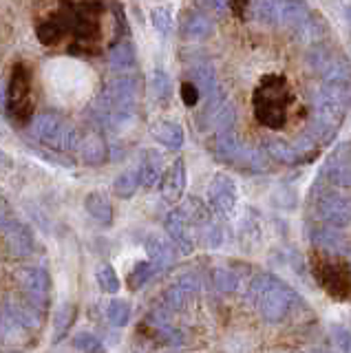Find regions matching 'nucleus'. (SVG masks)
Masks as SVG:
<instances>
[{"label":"nucleus","instance_id":"f257e3e1","mask_svg":"<svg viewBox=\"0 0 351 353\" xmlns=\"http://www.w3.org/2000/svg\"><path fill=\"white\" fill-rule=\"evenodd\" d=\"M250 301L257 305L259 314L268 320V323H283L285 318L292 314L296 303H301L299 294L292 287L281 281L274 274H257L250 283Z\"/></svg>","mask_w":351,"mask_h":353},{"label":"nucleus","instance_id":"f03ea898","mask_svg":"<svg viewBox=\"0 0 351 353\" xmlns=\"http://www.w3.org/2000/svg\"><path fill=\"white\" fill-rule=\"evenodd\" d=\"M292 102L294 95L283 77H265L254 91V115L259 124L272 130H281L288 124V110Z\"/></svg>","mask_w":351,"mask_h":353},{"label":"nucleus","instance_id":"7ed1b4c3","mask_svg":"<svg viewBox=\"0 0 351 353\" xmlns=\"http://www.w3.org/2000/svg\"><path fill=\"white\" fill-rule=\"evenodd\" d=\"M212 154L223 163L234 165V168L248 170V172H265L270 170V157L268 152H261L252 146H245L234 130H221L217 132L210 143Z\"/></svg>","mask_w":351,"mask_h":353},{"label":"nucleus","instance_id":"20e7f679","mask_svg":"<svg viewBox=\"0 0 351 353\" xmlns=\"http://www.w3.org/2000/svg\"><path fill=\"white\" fill-rule=\"evenodd\" d=\"M29 130L40 143H47V146L60 152H78L82 141V132L71 126L62 115L51 113V110L31 119Z\"/></svg>","mask_w":351,"mask_h":353},{"label":"nucleus","instance_id":"39448f33","mask_svg":"<svg viewBox=\"0 0 351 353\" xmlns=\"http://www.w3.org/2000/svg\"><path fill=\"white\" fill-rule=\"evenodd\" d=\"M7 115L14 121H27L34 113V97H31V73L27 64H14L12 75L7 82V97H5Z\"/></svg>","mask_w":351,"mask_h":353},{"label":"nucleus","instance_id":"423d86ee","mask_svg":"<svg viewBox=\"0 0 351 353\" xmlns=\"http://www.w3.org/2000/svg\"><path fill=\"white\" fill-rule=\"evenodd\" d=\"M307 64L323 82H351V66L343 53L325 44H312L307 51Z\"/></svg>","mask_w":351,"mask_h":353},{"label":"nucleus","instance_id":"0eeeda50","mask_svg":"<svg viewBox=\"0 0 351 353\" xmlns=\"http://www.w3.org/2000/svg\"><path fill=\"white\" fill-rule=\"evenodd\" d=\"M316 214L325 225L343 230L351 225V199L325 190L316 196Z\"/></svg>","mask_w":351,"mask_h":353},{"label":"nucleus","instance_id":"6e6552de","mask_svg":"<svg viewBox=\"0 0 351 353\" xmlns=\"http://www.w3.org/2000/svg\"><path fill=\"white\" fill-rule=\"evenodd\" d=\"M208 201H210L217 214H221V216L234 214L237 203H239V192H237V183L232 176L223 172L214 174L210 185H208Z\"/></svg>","mask_w":351,"mask_h":353},{"label":"nucleus","instance_id":"1a4fd4ad","mask_svg":"<svg viewBox=\"0 0 351 353\" xmlns=\"http://www.w3.org/2000/svg\"><path fill=\"white\" fill-rule=\"evenodd\" d=\"M323 176L327 183L336 188H351V141L340 143V146L329 154L323 168Z\"/></svg>","mask_w":351,"mask_h":353},{"label":"nucleus","instance_id":"9d476101","mask_svg":"<svg viewBox=\"0 0 351 353\" xmlns=\"http://www.w3.org/2000/svg\"><path fill=\"white\" fill-rule=\"evenodd\" d=\"M163 225H166V232L170 234V239L177 243V248L183 254H190L194 250L192 223L188 221V216L183 214V210H172V212H168Z\"/></svg>","mask_w":351,"mask_h":353},{"label":"nucleus","instance_id":"9b49d317","mask_svg":"<svg viewBox=\"0 0 351 353\" xmlns=\"http://www.w3.org/2000/svg\"><path fill=\"white\" fill-rule=\"evenodd\" d=\"M310 239L318 250H323L327 254H345L347 252V239L340 234L338 228L323 223L310 232Z\"/></svg>","mask_w":351,"mask_h":353},{"label":"nucleus","instance_id":"f8f14e48","mask_svg":"<svg viewBox=\"0 0 351 353\" xmlns=\"http://www.w3.org/2000/svg\"><path fill=\"white\" fill-rule=\"evenodd\" d=\"M185 190V161L179 157L161 176V194L166 201H177Z\"/></svg>","mask_w":351,"mask_h":353},{"label":"nucleus","instance_id":"ddd939ff","mask_svg":"<svg viewBox=\"0 0 351 353\" xmlns=\"http://www.w3.org/2000/svg\"><path fill=\"white\" fill-rule=\"evenodd\" d=\"M310 16H312V9L305 0H283L277 27H285V29L296 31Z\"/></svg>","mask_w":351,"mask_h":353},{"label":"nucleus","instance_id":"4468645a","mask_svg":"<svg viewBox=\"0 0 351 353\" xmlns=\"http://www.w3.org/2000/svg\"><path fill=\"white\" fill-rule=\"evenodd\" d=\"M139 181L144 188H155L163 176V161L157 150H144L139 159Z\"/></svg>","mask_w":351,"mask_h":353},{"label":"nucleus","instance_id":"2eb2a0df","mask_svg":"<svg viewBox=\"0 0 351 353\" xmlns=\"http://www.w3.org/2000/svg\"><path fill=\"white\" fill-rule=\"evenodd\" d=\"M265 150H268V157L279 161L283 165H301V163H307L305 154L296 148V143H290L285 139H270L265 143Z\"/></svg>","mask_w":351,"mask_h":353},{"label":"nucleus","instance_id":"dca6fc26","mask_svg":"<svg viewBox=\"0 0 351 353\" xmlns=\"http://www.w3.org/2000/svg\"><path fill=\"white\" fill-rule=\"evenodd\" d=\"M78 154H80V159L86 163V165H100L106 161L108 157V146H106V141L104 137L100 135H84L82 141H80V148H78Z\"/></svg>","mask_w":351,"mask_h":353},{"label":"nucleus","instance_id":"f3484780","mask_svg":"<svg viewBox=\"0 0 351 353\" xmlns=\"http://www.w3.org/2000/svg\"><path fill=\"white\" fill-rule=\"evenodd\" d=\"M181 33L188 40H205L214 33V22L201 11H192L181 22Z\"/></svg>","mask_w":351,"mask_h":353},{"label":"nucleus","instance_id":"a211bd4d","mask_svg":"<svg viewBox=\"0 0 351 353\" xmlns=\"http://www.w3.org/2000/svg\"><path fill=\"white\" fill-rule=\"evenodd\" d=\"M152 137L170 150H179L185 141L183 128L179 124H174V121H159V124H155L152 126Z\"/></svg>","mask_w":351,"mask_h":353},{"label":"nucleus","instance_id":"6ab92c4d","mask_svg":"<svg viewBox=\"0 0 351 353\" xmlns=\"http://www.w3.org/2000/svg\"><path fill=\"white\" fill-rule=\"evenodd\" d=\"M137 60V51H135V44L130 40H119L115 42L111 51H108V64L113 69H130Z\"/></svg>","mask_w":351,"mask_h":353},{"label":"nucleus","instance_id":"aec40b11","mask_svg":"<svg viewBox=\"0 0 351 353\" xmlns=\"http://www.w3.org/2000/svg\"><path fill=\"white\" fill-rule=\"evenodd\" d=\"M84 208L86 212H89L95 221H100L102 225H108L113 221V208H111V201L102 194V192H91L86 194L84 199Z\"/></svg>","mask_w":351,"mask_h":353},{"label":"nucleus","instance_id":"412c9836","mask_svg":"<svg viewBox=\"0 0 351 353\" xmlns=\"http://www.w3.org/2000/svg\"><path fill=\"white\" fill-rule=\"evenodd\" d=\"M146 252L150 256V263L155 265V268H168V265L174 261V252L170 248V243H166L159 236H150L148 243H146Z\"/></svg>","mask_w":351,"mask_h":353},{"label":"nucleus","instance_id":"4be33fe9","mask_svg":"<svg viewBox=\"0 0 351 353\" xmlns=\"http://www.w3.org/2000/svg\"><path fill=\"white\" fill-rule=\"evenodd\" d=\"M327 25H325V20L321 18V16H316L314 11H312V16L307 18L303 25L296 29V33H299V38L303 40V42H307L312 47V44H318L321 42L325 36H327Z\"/></svg>","mask_w":351,"mask_h":353},{"label":"nucleus","instance_id":"5701e85b","mask_svg":"<svg viewBox=\"0 0 351 353\" xmlns=\"http://www.w3.org/2000/svg\"><path fill=\"white\" fill-rule=\"evenodd\" d=\"M139 185H141V181H139V170H124L115 179L113 190H115V194L119 199H130V196L137 192Z\"/></svg>","mask_w":351,"mask_h":353},{"label":"nucleus","instance_id":"b1692460","mask_svg":"<svg viewBox=\"0 0 351 353\" xmlns=\"http://www.w3.org/2000/svg\"><path fill=\"white\" fill-rule=\"evenodd\" d=\"M283 0H254V14L261 22L277 27L279 25V11Z\"/></svg>","mask_w":351,"mask_h":353},{"label":"nucleus","instance_id":"393cba45","mask_svg":"<svg viewBox=\"0 0 351 353\" xmlns=\"http://www.w3.org/2000/svg\"><path fill=\"white\" fill-rule=\"evenodd\" d=\"M212 283L219 292H237V287H239V276L232 272V270H228V268H219L212 272Z\"/></svg>","mask_w":351,"mask_h":353},{"label":"nucleus","instance_id":"a878e982","mask_svg":"<svg viewBox=\"0 0 351 353\" xmlns=\"http://www.w3.org/2000/svg\"><path fill=\"white\" fill-rule=\"evenodd\" d=\"M150 22L152 27H155L161 36H168L172 31V14L168 7H155L150 11Z\"/></svg>","mask_w":351,"mask_h":353},{"label":"nucleus","instance_id":"bb28decb","mask_svg":"<svg viewBox=\"0 0 351 353\" xmlns=\"http://www.w3.org/2000/svg\"><path fill=\"white\" fill-rule=\"evenodd\" d=\"M325 276H327V279H325V287H327V290L332 292V294L340 296L338 287L343 290V294L347 292V279H345L343 274H338V265H329V263H327V265H325Z\"/></svg>","mask_w":351,"mask_h":353},{"label":"nucleus","instance_id":"cd10ccee","mask_svg":"<svg viewBox=\"0 0 351 353\" xmlns=\"http://www.w3.org/2000/svg\"><path fill=\"white\" fill-rule=\"evenodd\" d=\"M152 91H155V95L161 99V102L170 97V77L166 71L155 69V73H152Z\"/></svg>","mask_w":351,"mask_h":353},{"label":"nucleus","instance_id":"c85d7f7f","mask_svg":"<svg viewBox=\"0 0 351 353\" xmlns=\"http://www.w3.org/2000/svg\"><path fill=\"white\" fill-rule=\"evenodd\" d=\"M97 281H100L104 292H117L119 290L117 274H115V270L111 268V265H102V268L97 270Z\"/></svg>","mask_w":351,"mask_h":353},{"label":"nucleus","instance_id":"c756f323","mask_svg":"<svg viewBox=\"0 0 351 353\" xmlns=\"http://www.w3.org/2000/svg\"><path fill=\"white\" fill-rule=\"evenodd\" d=\"M152 272H155V265L152 263H139L133 270V274H130V287H133V290L135 287H141L152 276Z\"/></svg>","mask_w":351,"mask_h":353},{"label":"nucleus","instance_id":"7c9ffc66","mask_svg":"<svg viewBox=\"0 0 351 353\" xmlns=\"http://www.w3.org/2000/svg\"><path fill=\"white\" fill-rule=\"evenodd\" d=\"M332 336H334V342L340 353H349L351 351V334L340 325H334L332 327Z\"/></svg>","mask_w":351,"mask_h":353},{"label":"nucleus","instance_id":"2f4dec72","mask_svg":"<svg viewBox=\"0 0 351 353\" xmlns=\"http://www.w3.org/2000/svg\"><path fill=\"white\" fill-rule=\"evenodd\" d=\"M199 97H201V91H199V86H197L192 80L181 84V102L185 106H194L197 102H199Z\"/></svg>","mask_w":351,"mask_h":353},{"label":"nucleus","instance_id":"473e14b6","mask_svg":"<svg viewBox=\"0 0 351 353\" xmlns=\"http://www.w3.org/2000/svg\"><path fill=\"white\" fill-rule=\"evenodd\" d=\"M108 314H111L113 323L124 325L126 320H128V305H126V303H113L111 309H108Z\"/></svg>","mask_w":351,"mask_h":353},{"label":"nucleus","instance_id":"72a5a7b5","mask_svg":"<svg viewBox=\"0 0 351 353\" xmlns=\"http://www.w3.org/2000/svg\"><path fill=\"white\" fill-rule=\"evenodd\" d=\"M248 5H250V0H230V7H232L234 11H243Z\"/></svg>","mask_w":351,"mask_h":353},{"label":"nucleus","instance_id":"f704fd0d","mask_svg":"<svg viewBox=\"0 0 351 353\" xmlns=\"http://www.w3.org/2000/svg\"><path fill=\"white\" fill-rule=\"evenodd\" d=\"M5 165H9V157L3 150H0V168H5Z\"/></svg>","mask_w":351,"mask_h":353},{"label":"nucleus","instance_id":"c9c22d12","mask_svg":"<svg viewBox=\"0 0 351 353\" xmlns=\"http://www.w3.org/2000/svg\"><path fill=\"white\" fill-rule=\"evenodd\" d=\"M345 16H347V20H349V25H351V5H347V7H345Z\"/></svg>","mask_w":351,"mask_h":353},{"label":"nucleus","instance_id":"e433bc0d","mask_svg":"<svg viewBox=\"0 0 351 353\" xmlns=\"http://www.w3.org/2000/svg\"><path fill=\"white\" fill-rule=\"evenodd\" d=\"M5 132H7V128H5V121H3V119H0V137H3V135H5Z\"/></svg>","mask_w":351,"mask_h":353},{"label":"nucleus","instance_id":"4c0bfd02","mask_svg":"<svg viewBox=\"0 0 351 353\" xmlns=\"http://www.w3.org/2000/svg\"><path fill=\"white\" fill-rule=\"evenodd\" d=\"M312 353H327V351H321V349H316V351H312Z\"/></svg>","mask_w":351,"mask_h":353}]
</instances>
